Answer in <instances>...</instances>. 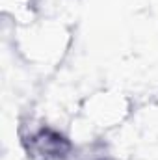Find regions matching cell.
<instances>
[{
    "instance_id": "cell-1",
    "label": "cell",
    "mask_w": 158,
    "mask_h": 160,
    "mask_svg": "<svg viewBox=\"0 0 158 160\" xmlns=\"http://www.w3.org/2000/svg\"><path fill=\"white\" fill-rule=\"evenodd\" d=\"M34 151L41 155L43 158H60L67 153L69 143L65 142V138H62L60 134H54L50 130H43L37 136H34Z\"/></svg>"
}]
</instances>
